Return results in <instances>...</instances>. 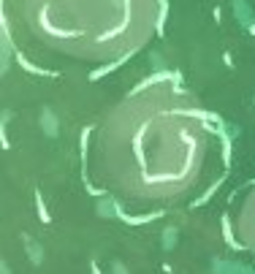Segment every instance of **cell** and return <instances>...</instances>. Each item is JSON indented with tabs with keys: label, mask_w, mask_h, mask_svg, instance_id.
Wrapping results in <instances>:
<instances>
[{
	"label": "cell",
	"mask_w": 255,
	"mask_h": 274,
	"mask_svg": "<svg viewBox=\"0 0 255 274\" xmlns=\"http://www.w3.org/2000/svg\"><path fill=\"white\" fill-rule=\"evenodd\" d=\"M114 274H128V272H125V269L120 266V263H114Z\"/></svg>",
	"instance_id": "obj_6"
},
{
	"label": "cell",
	"mask_w": 255,
	"mask_h": 274,
	"mask_svg": "<svg viewBox=\"0 0 255 274\" xmlns=\"http://www.w3.org/2000/svg\"><path fill=\"white\" fill-rule=\"evenodd\" d=\"M239 236H242V245L255 252V182L250 187V196L244 199L242 215H239Z\"/></svg>",
	"instance_id": "obj_3"
},
{
	"label": "cell",
	"mask_w": 255,
	"mask_h": 274,
	"mask_svg": "<svg viewBox=\"0 0 255 274\" xmlns=\"http://www.w3.org/2000/svg\"><path fill=\"white\" fill-rule=\"evenodd\" d=\"M204 106L171 76H155L117 100L93 128L84 174L120 215L125 201L171 204L190 193L215 158Z\"/></svg>",
	"instance_id": "obj_1"
},
{
	"label": "cell",
	"mask_w": 255,
	"mask_h": 274,
	"mask_svg": "<svg viewBox=\"0 0 255 274\" xmlns=\"http://www.w3.org/2000/svg\"><path fill=\"white\" fill-rule=\"evenodd\" d=\"M35 209H38V217H41V223H44V225H49V223H52L49 209H47V204H44V196H41V193H35Z\"/></svg>",
	"instance_id": "obj_5"
},
{
	"label": "cell",
	"mask_w": 255,
	"mask_h": 274,
	"mask_svg": "<svg viewBox=\"0 0 255 274\" xmlns=\"http://www.w3.org/2000/svg\"><path fill=\"white\" fill-rule=\"evenodd\" d=\"M90 269H93V274H101V266H98V263H95V261L90 263Z\"/></svg>",
	"instance_id": "obj_7"
},
{
	"label": "cell",
	"mask_w": 255,
	"mask_h": 274,
	"mask_svg": "<svg viewBox=\"0 0 255 274\" xmlns=\"http://www.w3.org/2000/svg\"><path fill=\"white\" fill-rule=\"evenodd\" d=\"M223 236H226V245L231 247V250H242V242H236L233 239V233H231V217L228 215H223Z\"/></svg>",
	"instance_id": "obj_4"
},
{
	"label": "cell",
	"mask_w": 255,
	"mask_h": 274,
	"mask_svg": "<svg viewBox=\"0 0 255 274\" xmlns=\"http://www.w3.org/2000/svg\"><path fill=\"white\" fill-rule=\"evenodd\" d=\"M3 274H11V272H8V266H3Z\"/></svg>",
	"instance_id": "obj_8"
},
{
	"label": "cell",
	"mask_w": 255,
	"mask_h": 274,
	"mask_svg": "<svg viewBox=\"0 0 255 274\" xmlns=\"http://www.w3.org/2000/svg\"><path fill=\"white\" fill-rule=\"evenodd\" d=\"M44 49L87 65L128 60L160 33L166 0H14Z\"/></svg>",
	"instance_id": "obj_2"
}]
</instances>
